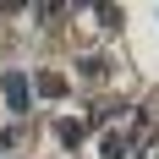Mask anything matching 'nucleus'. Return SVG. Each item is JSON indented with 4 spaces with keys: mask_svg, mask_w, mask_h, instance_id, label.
<instances>
[{
    "mask_svg": "<svg viewBox=\"0 0 159 159\" xmlns=\"http://www.w3.org/2000/svg\"><path fill=\"white\" fill-rule=\"evenodd\" d=\"M104 71H110V61H99V55H88V61H82V77H93V82H99Z\"/></svg>",
    "mask_w": 159,
    "mask_h": 159,
    "instance_id": "obj_3",
    "label": "nucleus"
},
{
    "mask_svg": "<svg viewBox=\"0 0 159 159\" xmlns=\"http://www.w3.org/2000/svg\"><path fill=\"white\" fill-rule=\"evenodd\" d=\"M39 88H44L49 99H61V93H66V77H55V71H39Z\"/></svg>",
    "mask_w": 159,
    "mask_h": 159,
    "instance_id": "obj_2",
    "label": "nucleus"
},
{
    "mask_svg": "<svg viewBox=\"0 0 159 159\" xmlns=\"http://www.w3.org/2000/svg\"><path fill=\"white\" fill-rule=\"evenodd\" d=\"M6 99H11V110H16V115H28V82L16 77V71L6 77Z\"/></svg>",
    "mask_w": 159,
    "mask_h": 159,
    "instance_id": "obj_1",
    "label": "nucleus"
}]
</instances>
